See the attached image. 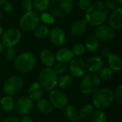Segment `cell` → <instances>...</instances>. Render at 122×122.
Listing matches in <instances>:
<instances>
[{
	"mask_svg": "<svg viewBox=\"0 0 122 122\" xmlns=\"http://www.w3.org/2000/svg\"><path fill=\"white\" fill-rule=\"evenodd\" d=\"M109 14L105 2L95 1L92 3L90 6L86 10L85 21L87 24L93 26H98L103 24L107 20Z\"/></svg>",
	"mask_w": 122,
	"mask_h": 122,
	"instance_id": "6da1fadb",
	"label": "cell"
},
{
	"mask_svg": "<svg viewBox=\"0 0 122 122\" xmlns=\"http://www.w3.org/2000/svg\"><path fill=\"white\" fill-rule=\"evenodd\" d=\"M114 93L109 88H99L92 96V104L97 109L104 110L109 108L114 101Z\"/></svg>",
	"mask_w": 122,
	"mask_h": 122,
	"instance_id": "7a4b0ae2",
	"label": "cell"
},
{
	"mask_svg": "<svg viewBox=\"0 0 122 122\" xmlns=\"http://www.w3.org/2000/svg\"><path fill=\"white\" fill-rule=\"evenodd\" d=\"M36 57L31 51H24L16 56L14 59L15 69L21 73H27L31 71L36 66Z\"/></svg>",
	"mask_w": 122,
	"mask_h": 122,
	"instance_id": "3957f363",
	"label": "cell"
},
{
	"mask_svg": "<svg viewBox=\"0 0 122 122\" xmlns=\"http://www.w3.org/2000/svg\"><path fill=\"white\" fill-rule=\"evenodd\" d=\"M72 8V0H51L49 9L54 17L64 18L70 14Z\"/></svg>",
	"mask_w": 122,
	"mask_h": 122,
	"instance_id": "277c9868",
	"label": "cell"
},
{
	"mask_svg": "<svg viewBox=\"0 0 122 122\" xmlns=\"http://www.w3.org/2000/svg\"><path fill=\"white\" fill-rule=\"evenodd\" d=\"M101 80L98 75L90 73L83 76L79 84V90L84 95L92 94L99 88Z\"/></svg>",
	"mask_w": 122,
	"mask_h": 122,
	"instance_id": "5b68a950",
	"label": "cell"
},
{
	"mask_svg": "<svg viewBox=\"0 0 122 122\" xmlns=\"http://www.w3.org/2000/svg\"><path fill=\"white\" fill-rule=\"evenodd\" d=\"M58 76L52 68H44L39 74V83L43 89L51 91L57 86Z\"/></svg>",
	"mask_w": 122,
	"mask_h": 122,
	"instance_id": "8992f818",
	"label": "cell"
},
{
	"mask_svg": "<svg viewBox=\"0 0 122 122\" xmlns=\"http://www.w3.org/2000/svg\"><path fill=\"white\" fill-rule=\"evenodd\" d=\"M39 15L34 10L25 12L19 19V26L24 31H33L39 25Z\"/></svg>",
	"mask_w": 122,
	"mask_h": 122,
	"instance_id": "52a82bcc",
	"label": "cell"
},
{
	"mask_svg": "<svg viewBox=\"0 0 122 122\" xmlns=\"http://www.w3.org/2000/svg\"><path fill=\"white\" fill-rule=\"evenodd\" d=\"M23 86L22 78L18 75H14L6 79L3 84V91L6 95L13 97L21 90Z\"/></svg>",
	"mask_w": 122,
	"mask_h": 122,
	"instance_id": "ba28073f",
	"label": "cell"
},
{
	"mask_svg": "<svg viewBox=\"0 0 122 122\" xmlns=\"http://www.w3.org/2000/svg\"><path fill=\"white\" fill-rule=\"evenodd\" d=\"M1 39V42L4 47H14L21 39V32L16 28H9L3 31Z\"/></svg>",
	"mask_w": 122,
	"mask_h": 122,
	"instance_id": "9c48e42d",
	"label": "cell"
},
{
	"mask_svg": "<svg viewBox=\"0 0 122 122\" xmlns=\"http://www.w3.org/2000/svg\"><path fill=\"white\" fill-rule=\"evenodd\" d=\"M69 72L72 77L81 78L84 76L87 72L86 62L80 57H74L69 62Z\"/></svg>",
	"mask_w": 122,
	"mask_h": 122,
	"instance_id": "30bf717a",
	"label": "cell"
},
{
	"mask_svg": "<svg viewBox=\"0 0 122 122\" xmlns=\"http://www.w3.org/2000/svg\"><path fill=\"white\" fill-rule=\"evenodd\" d=\"M49 102L53 107L58 109H63L68 106L69 100L64 92L59 89H53L49 94Z\"/></svg>",
	"mask_w": 122,
	"mask_h": 122,
	"instance_id": "8fae6325",
	"label": "cell"
},
{
	"mask_svg": "<svg viewBox=\"0 0 122 122\" xmlns=\"http://www.w3.org/2000/svg\"><path fill=\"white\" fill-rule=\"evenodd\" d=\"M116 36V31L109 25L101 24L97 26L94 31V36L102 41H111Z\"/></svg>",
	"mask_w": 122,
	"mask_h": 122,
	"instance_id": "7c38bea8",
	"label": "cell"
},
{
	"mask_svg": "<svg viewBox=\"0 0 122 122\" xmlns=\"http://www.w3.org/2000/svg\"><path fill=\"white\" fill-rule=\"evenodd\" d=\"M33 108V101L29 98V97L23 96L17 99L15 102V110L16 112L21 115H28Z\"/></svg>",
	"mask_w": 122,
	"mask_h": 122,
	"instance_id": "4fadbf2b",
	"label": "cell"
},
{
	"mask_svg": "<svg viewBox=\"0 0 122 122\" xmlns=\"http://www.w3.org/2000/svg\"><path fill=\"white\" fill-rule=\"evenodd\" d=\"M49 36L51 42L56 46H61L66 42V34L64 31L59 26H55L51 29Z\"/></svg>",
	"mask_w": 122,
	"mask_h": 122,
	"instance_id": "5bb4252c",
	"label": "cell"
},
{
	"mask_svg": "<svg viewBox=\"0 0 122 122\" xmlns=\"http://www.w3.org/2000/svg\"><path fill=\"white\" fill-rule=\"evenodd\" d=\"M109 25L114 30H120L122 28V8L119 6L113 10L109 19Z\"/></svg>",
	"mask_w": 122,
	"mask_h": 122,
	"instance_id": "9a60e30c",
	"label": "cell"
},
{
	"mask_svg": "<svg viewBox=\"0 0 122 122\" xmlns=\"http://www.w3.org/2000/svg\"><path fill=\"white\" fill-rule=\"evenodd\" d=\"M86 64L87 71H89L90 73L97 74L103 67L104 62L100 56L94 55L88 59L87 61L86 62Z\"/></svg>",
	"mask_w": 122,
	"mask_h": 122,
	"instance_id": "2e32d148",
	"label": "cell"
},
{
	"mask_svg": "<svg viewBox=\"0 0 122 122\" xmlns=\"http://www.w3.org/2000/svg\"><path fill=\"white\" fill-rule=\"evenodd\" d=\"M54 56L57 62L63 63L65 64L69 63L74 57L71 49L69 48H61L58 49Z\"/></svg>",
	"mask_w": 122,
	"mask_h": 122,
	"instance_id": "e0dca14e",
	"label": "cell"
},
{
	"mask_svg": "<svg viewBox=\"0 0 122 122\" xmlns=\"http://www.w3.org/2000/svg\"><path fill=\"white\" fill-rule=\"evenodd\" d=\"M86 26L87 24L85 19L76 20L70 26V33L74 36H79L84 34Z\"/></svg>",
	"mask_w": 122,
	"mask_h": 122,
	"instance_id": "ac0fdd59",
	"label": "cell"
},
{
	"mask_svg": "<svg viewBox=\"0 0 122 122\" xmlns=\"http://www.w3.org/2000/svg\"><path fill=\"white\" fill-rule=\"evenodd\" d=\"M39 57L41 62L46 68H51L55 64V56L50 49H45L42 50L40 53Z\"/></svg>",
	"mask_w": 122,
	"mask_h": 122,
	"instance_id": "d6986e66",
	"label": "cell"
},
{
	"mask_svg": "<svg viewBox=\"0 0 122 122\" xmlns=\"http://www.w3.org/2000/svg\"><path fill=\"white\" fill-rule=\"evenodd\" d=\"M43 88L39 82L32 83L28 89V97L32 101H39L43 96Z\"/></svg>",
	"mask_w": 122,
	"mask_h": 122,
	"instance_id": "ffe728a7",
	"label": "cell"
},
{
	"mask_svg": "<svg viewBox=\"0 0 122 122\" xmlns=\"http://www.w3.org/2000/svg\"><path fill=\"white\" fill-rule=\"evenodd\" d=\"M109 67L114 71H119L122 67V59L121 56L115 53H112L107 57Z\"/></svg>",
	"mask_w": 122,
	"mask_h": 122,
	"instance_id": "44dd1931",
	"label": "cell"
},
{
	"mask_svg": "<svg viewBox=\"0 0 122 122\" xmlns=\"http://www.w3.org/2000/svg\"><path fill=\"white\" fill-rule=\"evenodd\" d=\"M64 114L66 118L71 122H79L81 119L79 114V109L74 105L66 106L64 109Z\"/></svg>",
	"mask_w": 122,
	"mask_h": 122,
	"instance_id": "7402d4cb",
	"label": "cell"
},
{
	"mask_svg": "<svg viewBox=\"0 0 122 122\" xmlns=\"http://www.w3.org/2000/svg\"><path fill=\"white\" fill-rule=\"evenodd\" d=\"M0 107L6 112H11L15 109V101L12 97L4 96L0 101Z\"/></svg>",
	"mask_w": 122,
	"mask_h": 122,
	"instance_id": "603a6c76",
	"label": "cell"
},
{
	"mask_svg": "<svg viewBox=\"0 0 122 122\" xmlns=\"http://www.w3.org/2000/svg\"><path fill=\"white\" fill-rule=\"evenodd\" d=\"M84 46L86 51L90 53H94L99 48V41L94 36H91L86 38Z\"/></svg>",
	"mask_w": 122,
	"mask_h": 122,
	"instance_id": "cb8c5ba5",
	"label": "cell"
},
{
	"mask_svg": "<svg viewBox=\"0 0 122 122\" xmlns=\"http://www.w3.org/2000/svg\"><path fill=\"white\" fill-rule=\"evenodd\" d=\"M37 109L39 111L44 114H49L53 111V106L51 102L46 99H41L37 101L36 104Z\"/></svg>",
	"mask_w": 122,
	"mask_h": 122,
	"instance_id": "d4e9b609",
	"label": "cell"
},
{
	"mask_svg": "<svg viewBox=\"0 0 122 122\" xmlns=\"http://www.w3.org/2000/svg\"><path fill=\"white\" fill-rule=\"evenodd\" d=\"M34 36L37 39H43L46 37L50 31L49 26L46 24L38 25L34 30Z\"/></svg>",
	"mask_w": 122,
	"mask_h": 122,
	"instance_id": "484cf974",
	"label": "cell"
},
{
	"mask_svg": "<svg viewBox=\"0 0 122 122\" xmlns=\"http://www.w3.org/2000/svg\"><path fill=\"white\" fill-rule=\"evenodd\" d=\"M50 0H34L33 2V9L35 11L45 12L49 8Z\"/></svg>",
	"mask_w": 122,
	"mask_h": 122,
	"instance_id": "4316f807",
	"label": "cell"
},
{
	"mask_svg": "<svg viewBox=\"0 0 122 122\" xmlns=\"http://www.w3.org/2000/svg\"><path fill=\"white\" fill-rule=\"evenodd\" d=\"M73 77L69 74H65L58 78L57 86L62 89H66L71 85Z\"/></svg>",
	"mask_w": 122,
	"mask_h": 122,
	"instance_id": "83f0119b",
	"label": "cell"
},
{
	"mask_svg": "<svg viewBox=\"0 0 122 122\" xmlns=\"http://www.w3.org/2000/svg\"><path fill=\"white\" fill-rule=\"evenodd\" d=\"M95 107L93 106V104H87L84 105L80 109H79V114L81 119H87L92 117L95 109Z\"/></svg>",
	"mask_w": 122,
	"mask_h": 122,
	"instance_id": "f1b7e54d",
	"label": "cell"
},
{
	"mask_svg": "<svg viewBox=\"0 0 122 122\" xmlns=\"http://www.w3.org/2000/svg\"><path fill=\"white\" fill-rule=\"evenodd\" d=\"M98 73L99 74L97 75L99 78L100 79V80L103 81L110 80L114 75V71L109 67H102Z\"/></svg>",
	"mask_w": 122,
	"mask_h": 122,
	"instance_id": "f546056e",
	"label": "cell"
},
{
	"mask_svg": "<svg viewBox=\"0 0 122 122\" xmlns=\"http://www.w3.org/2000/svg\"><path fill=\"white\" fill-rule=\"evenodd\" d=\"M92 122H107V114L103 110L97 109L94 110L92 116Z\"/></svg>",
	"mask_w": 122,
	"mask_h": 122,
	"instance_id": "4dcf8cb0",
	"label": "cell"
},
{
	"mask_svg": "<svg viewBox=\"0 0 122 122\" xmlns=\"http://www.w3.org/2000/svg\"><path fill=\"white\" fill-rule=\"evenodd\" d=\"M39 19L40 21H41L44 23V24H46L47 26L53 24L55 21V17L51 13L46 11L42 12L39 16Z\"/></svg>",
	"mask_w": 122,
	"mask_h": 122,
	"instance_id": "1f68e13d",
	"label": "cell"
},
{
	"mask_svg": "<svg viewBox=\"0 0 122 122\" xmlns=\"http://www.w3.org/2000/svg\"><path fill=\"white\" fill-rule=\"evenodd\" d=\"M71 51H72V53H73L74 56L79 57V56L84 54V53L86 52V50L84 44L79 43V44H75L73 46V48L71 49Z\"/></svg>",
	"mask_w": 122,
	"mask_h": 122,
	"instance_id": "d6a6232c",
	"label": "cell"
},
{
	"mask_svg": "<svg viewBox=\"0 0 122 122\" xmlns=\"http://www.w3.org/2000/svg\"><path fill=\"white\" fill-rule=\"evenodd\" d=\"M53 70L56 73V75L63 74L66 71V66L65 64L58 62L57 64H54Z\"/></svg>",
	"mask_w": 122,
	"mask_h": 122,
	"instance_id": "836d02e7",
	"label": "cell"
},
{
	"mask_svg": "<svg viewBox=\"0 0 122 122\" xmlns=\"http://www.w3.org/2000/svg\"><path fill=\"white\" fill-rule=\"evenodd\" d=\"M114 99H115L119 105L122 104V85L119 84L114 93Z\"/></svg>",
	"mask_w": 122,
	"mask_h": 122,
	"instance_id": "e575fe53",
	"label": "cell"
},
{
	"mask_svg": "<svg viewBox=\"0 0 122 122\" xmlns=\"http://www.w3.org/2000/svg\"><path fill=\"white\" fill-rule=\"evenodd\" d=\"M5 56L6 58V59L11 61L15 59L16 56V50L14 47H9L6 48V51H5Z\"/></svg>",
	"mask_w": 122,
	"mask_h": 122,
	"instance_id": "d590c367",
	"label": "cell"
},
{
	"mask_svg": "<svg viewBox=\"0 0 122 122\" xmlns=\"http://www.w3.org/2000/svg\"><path fill=\"white\" fill-rule=\"evenodd\" d=\"M21 5L25 12L33 10V1L31 0H22Z\"/></svg>",
	"mask_w": 122,
	"mask_h": 122,
	"instance_id": "8d00e7d4",
	"label": "cell"
},
{
	"mask_svg": "<svg viewBox=\"0 0 122 122\" xmlns=\"http://www.w3.org/2000/svg\"><path fill=\"white\" fill-rule=\"evenodd\" d=\"M105 4L107 8L109 9V10H112V11L121 6L118 0H106Z\"/></svg>",
	"mask_w": 122,
	"mask_h": 122,
	"instance_id": "74e56055",
	"label": "cell"
},
{
	"mask_svg": "<svg viewBox=\"0 0 122 122\" xmlns=\"http://www.w3.org/2000/svg\"><path fill=\"white\" fill-rule=\"evenodd\" d=\"M92 4V0H79L78 6L81 10L86 11Z\"/></svg>",
	"mask_w": 122,
	"mask_h": 122,
	"instance_id": "f35d334b",
	"label": "cell"
},
{
	"mask_svg": "<svg viewBox=\"0 0 122 122\" xmlns=\"http://www.w3.org/2000/svg\"><path fill=\"white\" fill-rule=\"evenodd\" d=\"M2 8L4 9V11L7 12V13H10L13 11L14 9V5L11 2L6 1L3 4H2Z\"/></svg>",
	"mask_w": 122,
	"mask_h": 122,
	"instance_id": "ab89813d",
	"label": "cell"
},
{
	"mask_svg": "<svg viewBox=\"0 0 122 122\" xmlns=\"http://www.w3.org/2000/svg\"><path fill=\"white\" fill-rule=\"evenodd\" d=\"M112 50L108 47H104L103 49H101V54L104 58H107L110 55V54H112Z\"/></svg>",
	"mask_w": 122,
	"mask_h": 122,
	"instance_id": "60d3db41",
	"label": "cell"
},
{
	"mask_svg": "<svg viewBox=\"0 0 122 122\" xmlns=\"http://www.w3.org/2000/svg\"><path fill=\"white\" fill-rule=\"evenodd\" d=\"M3 122H20V120L17 117L11 116V117H9L6 119H5Z\"/></svg>",
	"mask_w": 122,
	"mask_h": 122,
	"instance_id": "b9f144b4",
	"label": "cell"
},
{
	"mask_svg": "<svg viewBox=\"0 0 122 122\" xmlns=\"http://www.w3.org/2000/svg\"><path fill=\"white\" fill-rule=\"evenodd\" d=\"M20 122H34V120L32 119L31 117H30L28 115H25L23 116L21 119H20Z\"/></svg>",
	"mask_w": 122,
	"mask_h": 122,
	"instance_id": "7bdbcfd3",
	"label": "cell"
},
{
	"mask_svg": "<svg viewBox=\"0 0 122 122\" xmlns=\"http://www.w3.org/2000/svg\"><path fill=\"white\" fill-rule=\"evenodd\" d=\"M4 45L2 44V43L0 41V54L4 51Z\"/></svg>",
	"mask_w": 122,
	"mask_h": 122,
	"instance_id": "ee69618b",
	"label": "cell"
},
{
	"mask_svg": "<svg viewBox=\"0 0 122 122\" xmlns=\"http://www.w3.org/2000/svg\"><path fill=\"white\" fill-rule=\"evenodd\" d=\"M2 33H3V29H2V27L0 26V37H1V34H2Z\"/></svg>",
	"mask_w": 122,
	"mask_h": 122,
	"instance_id": "f6af8a7d",
	"label": "cell"
},
{
	"mask_svg": "<svg viewBox=\"0 0 122 122\" xmlns=\"http://www.w3.org/2000/svg\"><path fill=\"white\" fill-rule=\"evenodd\" d=\"M6 0H0V6H2V4L6 1Z\"/></svg>",
	"mask_w": 122,
	"mask_h": 122,
	"instance_id": "bcb514c9",
	"label": "cell"
},
{
	"mask_svg": "<svg viewBox=\"0 0 122 122\" xmlns=\"http://www.w3.org/2000/svg\"><path fill=\"white\" fill-rule=\"evenodd\" d=\"M118 1H119V4H120V6H122V0H118Z\"/></svg>",
	"mask_w": 122,
	"mask_h": 122,
	"instance_id": "7dc6e473",
	"label": "cell"
},
{
	"mask_svg": "<svg viewBox=\"0 0 122 122\" xmlns=\"http://www.w3.org/2000/svg\"><path fill=\"white\" fill-rule=\"evenodd\" d=\"M1 12L0 11V20H1Z\"/></svg>",
	"mask_w": 122,
	"mask_h": 122,
	"instance_id": "c3c4849f",
	"label": "cell"
},
{
	"mask_svg": "<svg viewBox=\"0 0 122 122\" xmlns=\"http://www.w3.org/2000/svg\"><path fill=\"white\" fill-rule=\"evenodd\" d=\"M0 109H1V107H0Z\"/></svg>",
	"mask_w": 122,
	"mask_h": 122,
	"instance_id": "681fc988",
	"label": "cell"
}]
</instances>
